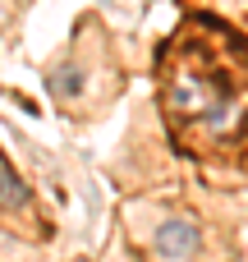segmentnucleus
Wrapping results in <instances>:
<instances>
[{"mask_svg": "<svg viewBox=\"0 0 248 262\" xmlns=\"http://www.w3.org/2000/svg\"><path fill=\"white\" fill-rule=\"evenodd\" d=\"M152 249H156V258H166V262H189V258H198V249H202V230L189 216H170V221L156 226Z\"/></svg>", "mask_w": 248, "mask_h": 262, "instance_id": "1", "label": "nucleus"}, {"mask_svg": "<svg viewBox=\"0 0 248 262\" xmlns=\"http://www.w3.org/2000/svg\"><path fill=\"white\" fill-rule=\"evenodd\" d=\"M0 207L5 212H23L28 207V184L5 166V157H0Z\"/></svg>", "mask_w": 248, "mask_h": 262, "instance_id": "2", "label": "nucleus"}]
</instances>
